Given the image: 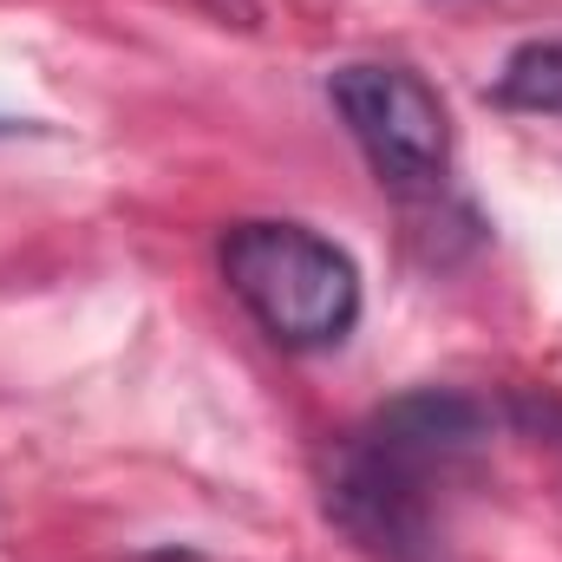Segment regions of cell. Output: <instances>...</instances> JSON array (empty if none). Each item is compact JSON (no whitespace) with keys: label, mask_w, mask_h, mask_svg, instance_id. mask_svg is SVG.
<instances>
[{"label":"cell","mask_w":562,"mask_h":562,"mask_svg":"<svg viewBox=\"0 0 562 562\" xmlns=\"http://www.w3.org/2000/svg\"><path fill=\"white\" fill-rule=\"evenodd\" d=\"M484 425H491V413H484L471 393L419 386V393H400L393 406H380L373 425H367V438L386 445V451H400V458L419 464V471H438V464L464 458V451L484 438Z\"/></svg>","instance_id":"obj_4"},{"label":"cell","mask_w":562,"mask_h":562,"mask_svg":"<svg viewBox=\"0 0 562 562\" xmlns=\"http://www.w3.org/2000/svg\"><path fill=\"white\" fill-rule=\"evenodd\" d=\"M223 281L249 321L294 353L340 347L360 321L353 256L307 223H236L223 236Z\"/></svg>","instance_id":"obj_1"},{"label":"cell","mask_w":562,"mask_h":562,"mask_svg":"<svg viewBox=\"0 0 562 562\" xmlns=\"http://www.w3.org/2000/svg\"><path fill=\"white\" fill-rule=\"evenodd\" d=\"M327 99L340 112V125L367 150V164L380 170V183L393 190H431L451 164V119L445 99L425 86L413 66H386V59H353L327 72Z\"/></svg>","instance_id":"obj_2"},{"label":"cell","mask_w":562,"mask_h":562,"mask_svg":"<svg viewBox=\"0 0 562 562\" xmlns=\"http://www.w3.org/2000/svg\"><path fill=\"white\" fill-rule=\"evenodd\" d=\"M497 105L510 112H562V40H530L504 59L497 86H491Z\"/></svg>","instance_id":"obj_5"},{"label":"cell","mask_w":562,"mask_h":562,"mask_svg":"<svg viewBox=\"0 0 562 562\" xmlns=\"http://www.w3.org/2000/svg\"><path fill=\"white\" fill-rule=\"evenodd\" d=\"M425 477L419 464H406L400 451L373 445L367 431L340 451L334 477H327V517L367 543L380 562H419L431 543V517H425Z\"/></svg>","instance_id":"obj_3"}]
</instances>
